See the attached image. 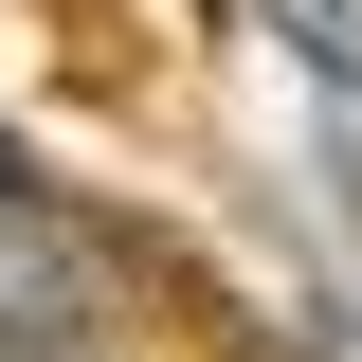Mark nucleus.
<instances>
[{
  "mask_svg": "<svg viewBox=\"0 0 362 362\" xmlns=\"http://www.w3.org/2000/svg\"><path fill=\"white\" fill-rule=\"evenodd\" d=\"M0 181H37V163H18V145H0Z\"/></svg>",
  "mask_w": 362,
  "mask_h": 362,
  "instance_id": "nucleus-1",
  "label": "nucleus"
}]
</instances>
